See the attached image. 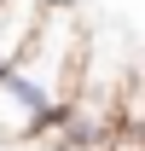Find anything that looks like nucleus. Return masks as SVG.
Listing matches in <instances>:
<instances>
[{"label":"nucleus","mask_w":145,"mask_h":151,"mask_svg":"<svg viewBox=\"0 0 145 151\" xmlns=\"http://www.w3.org/2000/svg\"><path fill=\"white\" fill-rule=\"evenodd\" d=\"M87 64V12L75 0H47L35 35L12 70H0V145H29L58 128Z\"/></svg>","instance_id":"f257e3e1"},{"label":"nucleus","mask_w":145,"mask_h":151,"mask_svg":"<svg viewBox=\"0 0 145 151\" xmlns=\"http://www.w3.org/2000/svg\"><path fill=\"white\" fill-rule=\"evenodd\" d=\"M41 12H47V0H0V70H12L23 58Z\"/></svg>","instance_id":"f03ea898"}]
</instances>
